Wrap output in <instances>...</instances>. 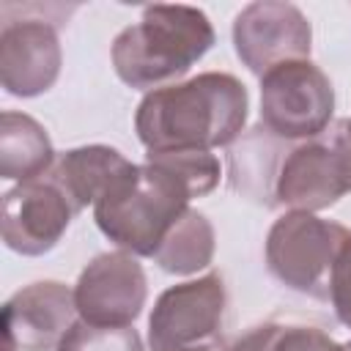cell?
Returning a JSON list of instances; mask_svg holds the SVG:
<instances>
[{"mask_svg":"<svg viewBox=\"0 0 351 351\" xmlns=\"http://www.w3.org/2000/svg\"><path fill=\"white\" fill-rule=\"evenodd\" d=\"M148 159L165 165L176 173L192 197L208 195L219 184V159L211 151H170V154H148Z\"/></svg>","mask_w":351,"mask_h":351,"instance_id":"cell-17","label":"cell"},{"mask_svg":"<svg viewBox=\"0 0 351 351\" xmlns=\"http://www.w3.org/2000/svg\"><path fill=\"white\" fill-rule=\"evenodd\" d=\"M77 324L74 288L38 280L3 304V351H52Z\"/></svg>","mask_w":351,"mask_h":351,"instance_id":"cell-10","label":"cell"},{"mask_svg":"<svg viewBox=\"0 0 351 351\" xmlns=\"http://www.w3.org/2000/svg\"><path fill=\"white\" fill-rule=\"evenodd\" d=\"M55 351H143L134 326H93L77 318Z\"/></svg>","mask_w":351,"mask_h":351,"instance_id":"cell-18","label":"cell"},{"mask_svg":"<svg viewBox=\"0 0 351 351\" xmlns=\"http://www.w3.org/2000/svg\"><path fill=\"white\" fill-rule=\"evenodd\" d=\"M71 217L69 197L47 176L16 184L3 197V241L19 255H44L63 239Z\"/></svg>","mask_w":351,"mask_h":351,"instance_id":"cell-11","label":"cell"},{"mask_svg":"<svg viewBox=\"0 0 351 351\" xmlns=\"http://www.w3.org/2000/svg\"><path fill=\"white\" fill-rule=\"evenodd\" d=\"M233 348L236 351H340V343H335L318 326L269 321L239 337Z\"/></svg>","mask_w":351,"mask_h":351,"instance_id":"cell-16","label":"cell"},{"mask_svg":"<svg viewBox=\"0 0 351 351\" xmlns=\"http://www.w3.org/2000/svg\"><path fill=\"white\" fill-rule=\"evenodd\" d=\"M129 159L110 145H82L63 151L55 165L49 167L47 178L60 186V192L69 197L74 214L96 206L99 197L110 189V184L126 170Z\"/></svg>","mask_w":351,"mask_h":351,"instance_id":"cell-13","label":"cell"},{"mask_svg":"<svg viewBox=\"0 0 351 351\" xmlns=\"http://www.w3.org/2000/svg\"><path fill=\"white\" fill-rule=\"evenodd\" d=\"M335 112V88L313 60H291L261 77V123L277 140H315Z\"/></svg>","mask_w":351,"mask_h":351,"instance_id":"cell-5","label":"cell"},{"mask_svg":"<svg viewBox=\"0 0 351 351\" xmlns=\"http://www.w3.org/2000/svg\"><path fill=\"white\" fill-rule=\"evenodd\" d=\"M348 228L310 211H285L266 236V266L285 288L326 296L329 271Z\"/></svg>","mask_w":351,"mask_h":351,"instance_id":"cell-6","label":"cell"},{"mask_svg":"<svg viewBox=\"0 0 351 351\" xmlns=\"http://www.w3.org/2000/svg\"><path fill=\"white\" fill-rule=\"evenodd\" d=\"M247 110L250 96L241 80L203 71L145 93L134 112V132L148 154L211 151L244 132Z\"/></svg>","mask_w":351,"mask_h":351,"instance_id":"cell-1","label":"cell"},{"mask_svg":"<svg viewBox=\"0 0 351 351\" xmlns=\"http://www.w3.org/2000/svg\"><path fill=\"white\" fill-rule=\"evenodd\" d=\"M326 299L332 302L337 321L351 329V230L337 247L329 282H326Z\"/></svg>","mask_w":351,"mask_h":351,"instance_id":"cell-19","label":"cell"},{"mask_svg":"<svg viewBox=\"0 0 351 351\" xmlns=\"http://www.w3.org/2000/svg\"><path fill=\"white\" fill-rule=\"evenodd\" d=\"M63 63L55 25L47 19H14L0 30V85L5 93L33 99L47 93Z\"/></svg>","mask_w":351,"mask_h":351,"instance_id":"cell-12","label":"cell"},{"mask_svg":"<svg viewBox=\"0 0 351 351\" xmlns=\"http://www.w3.org/2000/svg\"><path fill=\"white\" fill-rule=\"evenodd\" d=\"M214 228L197 208H186L184 217L167 230L159 250L154 252V263L167 274H195L206 269L214 258Z\"/></svg>","mask_w":351,"mask_h":351,"instance_id":"cell-15","label":"cell"},{"mask_svg":"<svg viewBox=\"0 0 351 351\" xmlns=\"http://www.w3.org/2000/svg\"><path fill=\"white\" fill-rule=\"evenodd\" d=\"M310 19L293 3L258 0L244 5L233 19V49L258 77L291 60H310Z\"/></svg>","mask_w":351,"mask_h":351,"instance_id":"cell-8","label":"cell"},{"mask_svg":"<svg viewBox=\"0 0 351 351\" xmlns=\"http://www.w3.org/2000/svg\"><path fill=\"white\" fill-rule=\"evenodd\" d=\"M225 280L208 271L197 280L170 285L148 315L151 351H214L225 321Z\"/></svg>","mask_w":351,"mask_h":351,"instance_id":"cell-4","label":"cell"},{"mask_svg":"<svg viewBox=\"0 0 351 351\" xmlns=\"http://www.w3.org/2000/svg\"><path fill=\"white\" fill-rule=\"evenodd\" d=\"M351 192V143L340 123L329 140H307L280 159L274 176V206L291 211H324Z\"/></svg>","mask_w":351,"mask_h":351,"instance_id":"cell-7","label":"cell"},{"mask_svg":"<svg viewBox=\"0 0 351 351\" xmlns=\"http://www.w3.org/2000/svg\"><path fill=\"white\" fill-rule=\"evenodd\" d=\"M214 351H236V348H233V346H230V348H214Z\"/></svg>","mask_w":351,"mask_h":351,"instance_id":"cell-22","label":"cell"},{"mask_svg":"<svg viewBox=\"0 0 351 351\" xmlns=\"http://www.w3.org/2000/svg\"><path fill=\"white\" fill-rule=\"evenodd\" d=\"M148 299V280L134 255L101 252L77 277V318L93 326H132Z\"/></svg>","mask_w":351,"mask_h":351,"instance_id":"cell-9","label":"cell"},{"mask_svg":"<svg viewBox=\"0 0 351 351\" xmlns=\"http://www.w3.org/2000/svg\"><path fill=\"white\" fill-rule=\"evenodd\" d=\"M189 189L165 165L145 156L143 165L129 162L126 170L93 206L99 230L134 258H154L167 230L189 208Z\"/></svg>","mask_w":351,"mask_h":351,"instance_id":"cell-3","label":"cell"},{"mask_svg":"<svg viewBox=\"0 0 351 351\" xmlns=\"http://www.w3.org/2000/svg\"><path fill=\"white\" fill-rule=\"evenodd\" d=\"M340 351H351V340L348 343H340Z\"/></svg>","mask_w":351,"mask_h":351,"instance_id":"cell-21","label":"cell"},{"mask_svg":"<svg viewBox=\"0 0 351 351\" xmlns=\"http://www.w3.org/2000/svg\"><path fill=\"white\" fill-rule=\"evenodd\" d=\"M55 165V151L47 129L25 115L5 110L0 115V176L8 181H36Z\"/></svg>","mask_w":351,"mask_h":351,"instance_id":"cell-14","label":"cell"},{"mask_svg":"<svg viewBox=\"0 0 351 351\" xmlns=\"http://www.w3.org/2000/svg\"><path fill=\"white\" fill-rule=\"evenodd\" d=\"M340 129H343V134H346V140L351 143V118H346V121H340Z\"/></svg>","mask_w":351,"mask_h":351,"instance_id":"cell-20","label":"cell"},{"mask_svg":"<svg viewBox=\"0 0 351 351\" xmlns=\"http://www.w3.org/2000/svg\"><path fill=\"white\" fill-rule=\"evenodd\" d=\"M214 47V27L195 5H145L112 41V69L129 88L156 90L181 80Z\"/></svg>","mask_w":351,"mask_h":351,"instance_id":"cell-2","label":"cell"}]
</instances>
